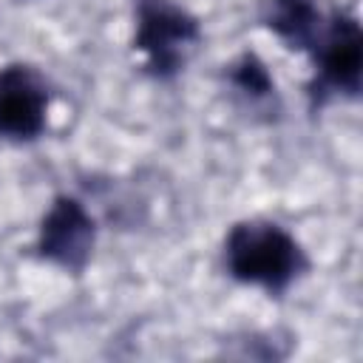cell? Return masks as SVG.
<instances>
[{"label":"cell","instance_id":"6da1fadb","mask_svg":"<svg viewBox=\"0 0 363 363\" xmlns=\"http://www.w3.org/2000/svg\"><path fill=\"white\" fill-rule=\"evenodd\" d=\"M224 261L235 281L284 292L306 267L301 244L272 221H238L224 241Z\"/></svg>","mask_w":363,"mask_h":363},{"label":"cell","instance_id":"7a4b0ae2","mask_svg":"<svg viewBox=\"0 0 363 363\" xmlns=\"http://www.w3.org/2000/svg\"><path fill=\"white\" fill-rule=\"evenodd\" d=\"M199 43V20L182 6L170 0H136L133 48L145 54V65L153 77L167 79L179 74Z\"/></svg>","mask_w":363,"mask_h":363},{"label":"cell","instance_id":"3957f363","mask_svg":"<svg viewBox=\"0 0 363 363\" xmlns=\"http://www.w3.org/2000/svg\"><path fill=\"white\" fill-rule=\"evenodd\" d=\"M94 238L96 227L85 204L74 196H57L40 221L37 252L68 272H79L91 261Z\"/></svg>","mask_w":363,"mask_h":363},{"label":"cell","instance_id":"277c9868","mask_svg":"<svg viewBox=\"0 0 363 363\" xmlns=\"http://www.w3.org/2000/svg\"><path fill=\"white\" fill-rule=\"evenodd\" d=\"M315 48H318L315 91L320 88V96L329 91L357 96L360 74H363V34L357 20L349 14H335L332 23L320 31Z\"/></svg>","mask_w":363,"mask_h":363},{"label":"cell","instance_id":"5b68a950","mask_svg":"<svg viewBox=\"0 0 363 363\" xmlns=\"http://www.w3.org/2000/svg\"><path fill=\"white\" fill-rule=\"evenodd\" d=\"M48 91L28 65L0 68V139L28 142L45 128Z\"/></svg>","mask_w":363,"mask_h":363},{"label":"cell","instance_id":"8992f818","mask_svg":"<svg viewBox=\"0 0 363 363\" xmlns=\"http://www.w3.org/2000/svg\"><path fill=\"white\" fill-rule=\"evenodd\" d=\"M264 23L295 51L315 48L323 31L315 0H267Z\"/></svg>","mask_w":363,"mask_h":363},{"label":"cell","instance_id":"52a82bcc","mask_svg":"<svg viewBox=\"0 0 363 363\" xmlns=\"http://www.w3.org/2000/svg\"><path fill=\"white\" fill-rule=\"evenodd\" d=\"M230 82H233L241 94H247V96H252V99L269 96V94L275 91L267 65H264L255 54H241V57L230 65Z\"/></svg>","mask_w":363,"mask_h":363}]
</instances>
